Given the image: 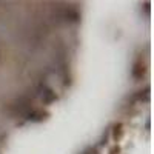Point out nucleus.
Segmentation results:
<instances>
[{
  "instance_id": "obj_1",
  "label": "nucleus",
  "mask_w": 154,
  "mask_h": 154,
  "mask_svg": "<svg viewBox=\"0 0 154 154\" xmlns=\"http://www.w3.org/2000/svg\"><path fill=\"white\" fill-rule=\"evenodd\" d=\"M143 72H145L143 63H137V65L134 66V69H133V75L136 77V79H140V77L143 75Z\"/></svg>"
},
{
  "instance_id": "obj_2",
  "label": "nucleus",
  "mask_w": 154,
  "mask_h": 154,
  "mask_svg": "<svg viewBox=\"0 0 154 154\" xmlns=\"http://www.w3.org/2000/svg\"><path fill=\"white\" fill-rule=\"evenodd\" d=\"M111 154H119V148H117V146H116V148H114V149L111 151Z\"/></svg>"
}]
</instances>
